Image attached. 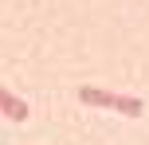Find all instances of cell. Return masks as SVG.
<instances>
[{"label":"cell","instance_id":"obj_1","mask_svg":"<svg viewBox=\"0 0 149 145\" xmlns=\"http://www.w3.org/2000/svg\"><path fill=\"white\" fill-rule=\"evenodd\" d=\"M79 102H86V106H106V110H118V114H130V118L145 114L141 98H134V94H114V90H102V86H79Z\"/></svg>","mask_w":149,"mask_h":145},{"label":"cell","instance_id":"obj_2","mask_svg":"<svg viewBox=\"0 0 149 145\" xmlns=\"http://www.w3.org/2000/svg\"><path fill=\"white\" fill-rule=\"evenodd\" d=\"M0 114H4V118H12V122H28V102H24V98H16L8 86H0Z\"/></svg>","mask_w":149,"mask_h":145}]
</instances>
